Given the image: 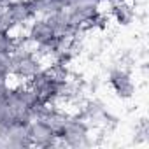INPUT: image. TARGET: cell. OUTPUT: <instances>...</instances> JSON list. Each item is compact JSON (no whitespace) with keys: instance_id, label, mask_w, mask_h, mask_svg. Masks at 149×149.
<instances>
[{"instance_id":"6da1fadb","label":"cell","mask_w":149,"mask_h":149,"mask_svg":"<svg viewBox=\"0 0 149 149\" xmlns=\"http://www.w3.org/2000/svg\"><path fill=\"white\" fill-rule=\"evenodd\" d=\"M42 68H44V60L30 46L19 47L11 54V76L19 81L28 83Z\"/></svg>"},{"instance_id":"7a4b0ae2","label":"cell","mask_w":149,"mask_h":149,"mask_svg":"<svg viewBox=\"0 0 149 149\" xmlns=\"http://www.w3.org/2000/svg\"><path fill=\"white\" fill-rule=\"evenodd\" d=\"M58 144L67 147H86L91 144V125L79 116H70L65 126L58 132Z\"/></svg>"},{"instance_id":"3957f363","label":"cell","mask_w":149,"mask_h":149,"mask_svg":"<svg viewBox=\"0 0 149 149\" xmlns=\"http://www.w3.org/2000/svg\"><path fill=\"white\" fill-rule=\"evenodd\" d=\"M63 79H58L49 67H44L40 72L28 81V86L35 91L37 98L46 104H58V88Z\"/></svg>"},{"instance_id":"277c9868","label":"cell","mask_w":149,"mask_h":149,"mask_svg":"<svg viewBox=\"0 0 149 149\" xmlns=\"http://www.w3.org/2000/svg\"><path fill=\"white\" fill-rule=\"evenodd\" d=\"M67 14L72 28L79 33L81 30L91 28L95 19L102 14V11H100V4L97 2H79V4H72L67 9Z\"/></svg>"},{"instance_id":"5b68a950","label":"cell","mask_w":149,"mask_h":149,"mask_svg":"<svg viewBox=\"0 0 149 149\" xmlns=\"http://www.w3.org/2000/svg\"><path fill=\"white\" fill-rule=\"evenodd\" d=\"M35 16L28 6V0H11L4 6V14L0 18V25L6 30H13L16 26H25Z\"/></svg>"},{"instance_id":"8992f818","label":"cell","mask_w":149,"mask_h":149,"mask_svg":"<svg viewBox=\"0 0 149 149\" xmlns=\"http://www.w3.org/2000/svg\"><path fill=\"white\" fill-rule=\"evenodd\" d=\"M109 86L121 100H130L135 95V83L132 72L125 67H116L109 72Z\"/></svg>"},{"instance_id":"52a82bcc","label":"cell","mask_w":149,"mask_h":149,"mask_svg":"<svg viewBox=\"0 0 149 149\" xmlns=\"http://www.w3.org/2000/svg\"><path fill=\"white\" fill-rule=\"evenodd\" d=\"M28 137L32 147H54L58 146L56 132L44 121V119H32L28 123Z\"/></svg>"},{"instance_id":"ba28073f","label":"cell","mask_w":149,"mask_h":149,"mask_svg":"<svg viewBox=\"0 0 149 149\" xmlns=\"http://www.w3.org/2000/svg\"><path fill=\"white\" fill-rule=\"evenodd\" d=\"M58 35L54 33V30L51 28V25L47 23L46 18H33L32 23L28 25V30H26V40L30 42V46L33 47H39V46H46L49 42H53Z\"/></svg>"},{"instance_id":"9c48e42d","label":"cell","mask_w":149,"mask_h":149,"mask_svg":"<svg viewBox=\"0 0 149 149\" xmlns=\"http://www.w3.org/2000/svg\"><path fill=\"white\" fill-rule=\"evenodd\" d=\"M111 16L112 19L121 25V26H128L133 23L135 16H137V11H135V6L128 0H118V2L111 4Z\"/></svg>"},{"instance_id":"30bf717a","label":"cell","mask_w":149,"mask_h":149,"mask_svg":"<svg viewBox=\"0 0 149 149\" xmlns=\"http://www.w3.org/2000/svg\"><path fill=\"white\" fill-rule=\"evenodd\" d=\"M44 18L47 19V23L51 25V28L54 30V33H56L58 37H70V39H74V37L77 35V32L72 28V25H70V21H68L67 9L56 11V13H53V14H49V16H44Z\"/></svg>"},{"instance_id":"8fae6325","label":"cell","mask_w":149,"mask_h":149,"mask_svg":"<svg viewBox=\"0 0 149 149\" xmlns=\"http://www.w3.org/2000/svg\"><path fill=\"white\" fill-rule=\"evenodd\" d=\"M28 6L33 16H49L56 11L70 7V0H28Z\"/></svg>"},{"instance_id":"7c38bea8","label":"cell","mask_w":149,"mask_h":149,"mask_svg":"<svg viewBox=\"0 0 149 149\" xmlns=\"http://www.w3.org/2000/svg\"><path fill=\"white\" fill-rule=\"evenodd\" d=\"M68 118H70V114L67 112V111H63V109H60V107H56V104L54 105H51L49 107V111H47V114H46V118H44V121L56 132V135H58V132L65 126V123L68 121Z\"/></svg>"},{"instance_id":"4fadbf2b","label":"cell","mask_w":149,"mask_h":149,"mask_svg":"<svg viewBox=\"0 0 149 149\" xmlns=\"http://www.w3.org/2000/svg\"><path fill=\"white\" fill-rule=\"evenodd\" d=\"M14 125H16V116H14L13 109L9 107V104L6 100H0V133L7 132Z\"/></svg>"},{"instance_id":"5bb4252c","label":"cell","mask_w":149,"mask_h":149,"mask_svg":"<svg viewBox=\"0 0 149 149\" xmlns=\"http://www.w3.org/2000/svg\"><path fill=\"white\" fill-rule=\"evenodd\" d=\"M0 51L11 54L16 51V37L11 33V30H6L2 25H0Z\"/></svg>"},{"instance_id":"9a60e30c","label":"cell","mask_w":149,"mask_h":149,"mask_svg":"<svg viewBox=\"0 0 149 149\" xmlns=\"http://www.w3.org/2000/svg\"><path fill=\"white\" fill-rule=\"evenodd\" d=\"M135 135H137V140L139 142H147L149 139V125H147V119L142 118L135 128Z\"/></svg>"},{"instance_id":"2e32d148","label":"cell","mask_w":149,"mask_h":149,"mask_svg":"<svg viewBox=\"0 0 149 149\" xmlns=\"http://www.w3.org/2000/svg\"><path fill=\"white\" fill-rule=\"evenodd\" d=\"M0 74L11 77V53L0 51Z\"/></svg>"},{"instance_id":"e0dca14e","label":"cell","mask_w":149,"mask_h":149,"mask_svg":"<svg viewBox=\"0 0 149 149\" xmlns=\"http://www.w3.org/2000/svg\"><path fill=\"white\" fill-rule=\"evenodd\" d=\"M9 90H11L9 77H7V76H2V74H0V100H4V98L9 95Z\"/></svg>"},{"instance_id":"ac0fdd59","label":"cell","mask_w":149,"mask_h":149,"mask_svg":"<svg viewBox=\"0 0 149 149\" xmlns=\"http://www.w3.org/2000/svg\"><path fill=\"white\" fill-rule=\"evenodd\" d=\"M79 2H97V4H102L100 0H70V6L72 4H79Z\"/></svg>"},{"instance_id":"d6986e66","label":"cell","mask_w":149,"mask_h":149,"mask_svg":"<svg viewBox=\"0 0 149 149\" xmlns=\"http://www.w3.org/2000/svg\"><path fill=\"white\" fill-rule=\"evenodd\" d=\"M11 2V0H0V6H7Z\"/></svg>"},{"instance_id":"ffe728a7","label":"cell","mask_w":149,"mask_h":149,"mask_svg":"<svg viewBox=\"0 0 149 149\" xmlns=\"http://www.w3.org/2000/svg\"><path fill=\"white\" fill-rule=\"evenodd\" d=\"M2 14H4V6H0V18H2Z\"/></svg>"},{"instance_id":"44dd1931","label":"cell","mask_w":149,"mask_h":149,"mask_svg":"<svg viewBox=\"0 0 149 149\" xmlns=\"http://www.w3.org/2000/svg\"><path fill=\"white\" fill-rule=\"evenodd\" d=\"M128 2H132V4H137V2H142V0H128Z\"/></svg>"}]
</instances>
